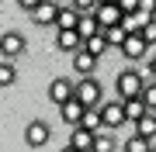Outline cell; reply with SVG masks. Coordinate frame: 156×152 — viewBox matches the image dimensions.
<instances>
[{
  "label": "cell",
  "mask_w": 156,
  "mask_h": 152,
  "mask_svg": "<svg viewBox=\"0 0 156 152\" xmlns=\"http://www.w3.org/2000/svg\"><path fill=\"white\" fill-rule=\"evenodd\" d=\"M146 83H149V79H146L139 69L135 66H128V69H122V73H118V79H115V90H118V97H142V90H146Z\"/></svg>",
  "instance_id": "1"
},
{
  "label": "cell",
  "mask_w": 156,
  "mask_h": 152,
  "mask_svg": "<svg viewBox=\"0 0 156 152\" xmlns=\"http://www.w3.org/2000/svg\"><path fill=\"white\" fill-rule=\"evenodd\" d=\"M76 100L87 107V111H94V107L104 104V90H101V83L94 76H83V79H76Z\"/></svg>",
  "instance_id": "2"
},
{
  "label": "cell",
  "mask_w": 156,
  "mask_h": 152,
  "mask_svg": "<svg viewBox=\"0 0 156 152\" xmlns=\"http://www.w3.org/2000/svg\"><path fill=\"white\" fill-rule=\"evenodd\" d=\"M49 138H52L49 121H28V124H24V145H28V149H42V145H49Z\"/></svg>",
  "instance_id": "3"
},
{
  "label": "cell",
  "mask_w": 156,
  "mask_h": 152,
  "mask_svg": "<svg viewBox=\"0 0 156 152\" xmlns=\"http://www.w3.org/2000/svg\"><path fill=\"white\" fill-rule=\"evenodd\" d=\"M101 118H104V128H108V131H115V128H122V124H128L122 97H118V100H104V104H101Z\"/></svg>",
  "instance_id": "4"
},
{
  "label": "cell",
  "mask_w": 156,
  "mask_h": 152,
  "mask_svg": "<svg viewBox=\"0 0 156 152\" xmlns=\"http://www.w3.org/2000/svg\"><path fill=\"white\" fill-rule=\"evenodd\" d=\"M73 97H76V83H73L69 76H56L49 83V100L56 104V107H62L66 100H73Z\"/></svg>",
  "instance_id": "5"
},
{
  "label": "cell",
  "mask_w": 156,
  "mask_h": 152,
  "mask_svg": "<svg viewBox=\"0 0 156 152\" xmlns=\"http://www.w3.org/2000/svg\"><path fill=\"white\" fill-rule=\"evenodd\" d=\"M59 0H42L38 7L31 11V21L38 24V28H49V24H56V17H59Z\"/></svg>",
  "instance_id": "6"
},
{
  "label": "cell",
  "mask_w": 156,
  "mask_h": 152,
  "mask_svg": "<svg viewBox=\"0 0 156 152\" xmlns=\"http://www.w3.org/2000/svg\"><path fill=\"white\" fill-rule=\"evenodd\" d=\"M0 52H4V59H17L28 52V42H24V35L17 31H4V38H0Z\"/></svg>",
  "instance_id": "7"
},
{
  "label": "cell",
  "mask_w": 156,
  "mask_h": 152,
  "mask_svg": "<svg viewBox=\"0 0 156 152\" xmlns=\"http://www.w3.org/2000/svg\"><path fill=\"white\" fill-rule=\"evenodd\" d=\"M94 17L101 21V28L108 31V28H118V24H122L125 11H122L118 4H97V7H94Z\"/></svg>",
  "instance_id": "8"
},
{
  "label": "cell",
  "mask_w": 156,
  "mask_h": 152,
  "mask_svg": "<svg viewBox=\"0 0 156 152\" xmlns=\"http://www.w3.org/2000/svg\"><path fill=\"white\" fill-rule=\"evenodd\" d=\"M122 56H125V59H132V62H139V59H149V42L142 38V31H139V35H128V38H125V45H122Z\"/></svg>",
  "instance_id": "9"
},
{
  "label": "cell",
  "mask_w": 156,
  "mask_h": 152,
  "mask_svg": "<svg viewBox=\"0 0 156 152\" xmlns=\"http://www.w3.org/2000/svg\"><path fill=\"white\" fill-rule=\"evenodd\" d=\"M59 118L69 124V128H80V124H83V118H87V107L76 100V97H73V100H66L59 107Z\"/></svg>",
  "instance_id": "10"
},
{
  "label": "cell",
  "mask_w": 156,
  "mask_h": 152,
  "mask_svg": "<svg viewBox=\"0 0 156 152\" xmlns=\"http://www.w3.org/2000/svg\"><path fill=\"white\" fill-rule=\"evenodd\" d=\"M56 45L62 52H69V56H76V52H83V35H80L76 28H69V31H56Z\"/></svg>",
  "instance_id": "11"
},
{
  "label": "cell",
  "mask_w": 156,
  "mask_h": 152,
  "mask_svg": "<svg viewBox=\"0 0 156 152\" xmlns=\"http://www.w3.org/2000/svg\"><path fill=\"white\" fill-rule=\"evenodd\" d=\"M94 142H97V131H90V128H69V145L76 149V152H94Z\"/></svg>",
  "instance_id": "12"
},
{
  "label": "cell",
  "mask_w": 156,
  "mask_h": 152,
  "mask_svg": "<svg viewBox=\"0 0 156 152\" xmlns=\"http://www.w3.org/2000/svg\"><path fill=\"white\" fill-rule=\"evenodd\" d=\"M80 17H83V14H80V11H76L73 4H62V7H59V17H56V31H69V28H80Z\"/></svg>",
  "instance_id": "13"
},
{
  "label": "cell",
  "mask_w": 156,
  "mask_h": 152,
  "mask_svg": "<svg viewBox=\"0 0 156 152\" xmlns=\"http://www.w3.org/2000/svg\"><path fill=\"white\" fill-rule=\"evenodd\" d=\"M125 118H128V124H135V121H142L146 114H149V104L142 100V97H125Z\"/></svg>",
  "instance_id": "14"
},
{
  "label": "cell",
  "mask_w": 156,
  "mask_h": 152,
  "mask_svg": "<svg viewBox=\"0 0 156 152\" xmlns=\"http://www.w3.org/2000/svg\"><path fill=\"white\" fill-rule=\"evenodd\" d=\"M73 66H76L80 79H83V76H94V69H97V56H90V52L83 49V52H76V56H73Z\"/></svg>",
  "instance_id": "15"
},
{
  "label": "cell",
  "mask_w": 156,
  "mask_h": 152,
  "mask_svg": "<svg viewBox=\"0 0 156 152\" xmlns=\"http://www.w3.org/2000/svg\"><path fill=\"white\" fill-rule=\"evenodd\" d=\"M132 135H142V138H149V142L156 138V114H153V111L146 114L142 121H135V124H132Z\"/></svg>",
  "instance_id": "16"
},
{
  "label": "cell",
  "mask_w": 156,
  "mask_h": 152,
  "mask_svg": "<svg viewBox=\"0 0 156 152\" xmlns=\"http://www.w3.org/2000/svg\"><path fill=\"white\" fill-rule=\"evenodd\" d=\"M76 31L83 35V42H87V38H94V35H101L104 28H101V21H97L94 14H83V17H80V28H76Z\"/></svg>",
  "instance_id": "17"
},
{
  "label": "cell",
  "mask_w": 156,
  "mask_h": 152,
  "mask_svg": "<svg viewBox=\"0 0 156 152\" xmlns=\"http://www.w3.org/2000/svg\"><path fill=\"white\" fill-rule=\"evenodd\" d=\"M14 79H17V66H14V59H4L0 62V86H14Z\"/></svg>",
  "instance_id": "18"
},
{
  "label": "cell",
  "mask_w": 156,
  "mask_h": 152,
  "mask_svg": "<svg viewBox=\"0 0 156 152\" xmlns=\"http://www.w3.org/2000/svg\"><path fill=\"white\" fill-rule=\"evenodd\" d=\"M83 49L90 52V56H97V59H101V56H104V52L111 49V45H108V38H104V31H101V35H94V38H87V45H83Z\"/></svg>",
  "instance_id": "19"
},
{
  "label": "cell",
  "mask_w": 156,
  "mask_h": 152,
  "mask_svg": "<svg viewBox=\"0 0 156 152\" xmlns=\"http://www.w3.org/2000/svg\"><path fill=\"white\" fill-rule=\"evenodd\" d=\"M118 149V142H115V135H111V131H97V142H94V152H115Z\"/></svg>",
  "instance_id": "20"
},
{
  "label": "cell",
  "mask_w": 156,
  "mask_h": 152,
  "mask_svg": "<svg viewBox=\"0 0 156 152\" xmlns=\"http://www.w3.org/2000/svg\"><path fill=\"white\" fill-rule=\"evenodd\" d=\"M122 152H153V142L142 138V135H132V138L122 145Z\"/></svg>",
  "instance_id": "21"
},
{
  "label": "cell",
  "mask_w": 156,
  "mask_h": 152,
  "mask_svg": "<svg viewBox=\"0 0 156 152\" xmlns=\"http://www.w3.org/2000/svg\"><path fill=\"white\" fill-rule=\"evenodd\" d=\"M104 38H108V45H111V49H122L125 38H128V31L118 24V28H108V31H104Z\"/></svg>",
  "instance_id": "22"
},
{
  "label": "cell",
  "mask_w": 156,
  "mask_h": 152,
  "mask_svg": "<svg viewBox=\"0 0 156 152\" xmlns=\"http://www.w3.org/2000/svg\"><path fill=\"white\" fill-rule=\"evenodd\" d=\"M83 128H90V131H104V118H101V107L87 111V118H83Z\"/></svg>",
  "instance_id": "23"
},
{
  "label": "cell",
  "mask_w": 156,
  "mask_h": 152,
  "mask_svg": "<svg viewBox=\"0 0 156 152\" xmlns=\"http://www.w3.org/2000/svg\"><path fill=\"white\" fill-rule=\"evenodd\" d=\"M142 100L149 104V111H156V79H149V83H146V90H142Z\"/></svg>",
  "instance_id": "24"
},
{
  "label": "cell",
  "mask_w": 156,
  "mask_h": 152,
  "mask_svg": "<svg viewBox=\"0 0 156 152\" xmlns=\"http://www.w3.org/2000/svg\"><path fill=\"white\" fill-rule=\"evenodd\" d=\"M101 4V0H73V7H76L80 14H94V7Z\"/></svg>",
  "instance_id": "25"
},
{
  "label": "cell",
  "mask_w": 156,
  "mask_h": 152,
  "mask_svg": "<svg viewBox=\"0 0 156 152\" xmlns=\"http://www.w3.org/2000/svg\"><path fill=\"white\" fill-rule=\"evenodd\" d=\"M118 7L125 14H135V11H142V0H118Z\"/></svg>",
  "instance_id": "26"
},
{
  "label": "cell",
  "mask_w": 156,
  "mask_h": 152,
  "mask_svg": "<svg viewBox=\"0 0 156 152\" xmlns=\"http://www.w3.org/2000/svg\"><path fill=\"white\" fill-rule=\"evenodd\" d=\"M142 38L149 42V45H156V21H149V24L142 28Z\"/></svg>",
  "instance_id": "27"
},
{
  "label": "cell",
  "mask_w": 156,
  "mask_h": 152,
  "mask_svg": "<svg viewBox=\"0 0 156 152\" xmlns=\"http://www.w3.org/2000/svg\"><path fill=\"white\" fill-rule=\"evenodd\" d=\"M38 4H42V0H17V7H21V11H28V14H31Z\"/></svg>",
  "instance_id": "28"
},
{
  "label": "cell",
  "mask_w": 156,
  "mask_h": 152,
  "mask_svg": "<svg viewBox=\"0 0 156 152\" xmlns=\"http://www.w3.org/2000/svg\"><path fill=\"white\" fill-rule=\"evenodd\" d=\"M146 69H149V79H156V56L146 59Z\"/></svg>",
  "instance_id": "29"
},
{
  "label": "cell",
  "mask_w": 156,
  "mask_h": 152,
  "mask_svg": "<svg viewBox=\"0 0 156 152\" xmlns=\"http://www.w3.org/2000/svg\"><path fill=\"white\" fill-rule=\"evenodd\" d=\"M142 11H146V14L153 17V11H156V0H142Z\"/></svg>",
  "instance_id": "30"
},
{
  "label": "cell",
  "mask_w": 156,
  "mask_h": 152,
  "mask_svg": "<svg viewBox=\"0 0 156 152\" xmlns=\"http://www.w3.org/2000/svg\"><path fill=\"white\" fill-rule=\"evenodd\" d=\"M62 152H76V149H73V145H66V149H62Z\"/></svg>",
  "instance_id": "31"
},
{
  "label": "cell",
  "mask_w": 156,
  "mask_h": 152,
  "mask_svg": "<svg viewBox=\"0 0 156 152\" xmlns=\"http://www.w3.org/2000/svg\"><path fill=\"white\" fill-rule=\"evenodd\" d=\"M101 4H118V0H101Z\"/></svg>",
  "instance_id": "32"
},
{
  "label": "cell",
  "mask_w": 156,
  "mask_h": 152,
  "mask_svg": "<svg viewBox=\"0 0 156 152\" xmlns=\"http://www.w3.org/2000/svg\"><path fill=\"white\" fill-rule=\"evenodd\" d=\"M66 4H73V0H66Z\"/></svg>",
  "instance_id": "33"
},
{
  "label": "cell",
  "mask_w": 156,
  "mask_h": 152,
  "mask_svg": "<svg viewBox=\"0 0 156 152\" xmlns=\"http://www.w3.org/2000/svg\"><path fill=\"white\" fill-rule=\"evenodd\" d=\"M153 152H156V149H153Z\"/></svg>",
  "instance_id": "34"
},
{
  "label": "cell",
  "mask_w": 156,
  "mask_h": 152,
  "mask_svg": "<svg viewBox=\"0 0 156 152\" xmlns=\"http://www.w3.org/2000/svg\"><path fill=\"white\" fill-rule=\"evenodd\" d=\"M153 114H156V111H153Z\"/></svg>",
  "instance_id": "35"
}]
</instances>
